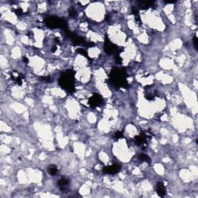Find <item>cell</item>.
<instances>
[{
    "label": "cell",
    "instance_id": "1",
    "mask_svg": "<svg viewBox=\"0 0 198 198\" xmlns=\"http://www.w3.org/2000/svg\"><path fill=\"white\" fill-rule=\"evenodd\" d=\"M60 85L68 92H73L75 89V75L72 71H68L61 75Z\"/></svg>",
    "mask_w": 198,
    "mask_h": 198
},
{
    "label": "cell",
    "instance_id": "2",
    "mask_svg": "<svg viewBox=\"0 0 198 198\" xmlns=\"http://www.w3.org/2000/svg\"><path fill=\"white\" fill-rule=\"evenodd\" d=\"M111 82L113 83V85L119 88L125 87L127 84L125 71L121 69L112 70L111 73Z\"/></svg>",
    "mask_w": 198,
    "mask_h": 198
},
{
    "label": "cell",
    "instance_id": "3",
    "mask_svg": "<svg viewBox=\"0 0 198 198\" xmlns=\"http://www.w3.org/2000/svg\"><path fill=\"white\" fill-rule=\"evenodd\" d=\"M151 135L149 132H142L136 137V143L139 146H143L150 139Z\"/></svg>",
    "mask_w": 198,
    "mask_h": 198
},
{
    "label": "cell",
    "instance_id": "4",
    "mask_svg": "<svg viewBox=\"0 0 198 198\" xmlns=\"http://www.w3.org/2000/svg\"><path fill=\"white\" fill-rule=\"evenodd\" d=\"M46 23L50 27H58V26H63V25H64V21L62 19L55 18V17L48 18V19H47Z\"/></svg>",
    "mask_w": 198,
    "mask_h": 198
},
{
    "label": "cell",
    "instance_id": "5",
    "mask_svg": "<svg viewBox=\"0 0 198 198\" xmlns=\"http://www.w3.org/2000/svg\"><path fill=\"white\" fill-rule=\"evenodd\" d=\"M120 169V165L114 164L112 165V166H109L105 167V169H104V171H105V173H108V174H115V173H118Z\"/></svg>",
    "mask_w": 198,
    "mask_h": 198
},
{
    "label": "cell",
    "instance_id": "6",
    "mask_svg": "<svg viewBox=\"0 0 198 198\" xmlns=\"http://www.w3.org/2000/svg\"><path fill=\"white\" fill-rule=\"evenodd\" d=\"M102 102V98L99 95H94L92 98L89 99V104L90 105H92L93 107L98 106L99 105H101V103Z\"/></svg>",
    "mask_w": 198,
    "mask_h": 198
},
{
    "label": "cell",
    "instance_id": "7",
    "mask_svg": "<svg viewBox=\"0 0 198 198\" xmlns=\"http://www.w3.org/2000/svg\"><path fill=\"white\" fill-rule=\"evenodd\" d=\"M105 49L107 53H109V54H113L114 52H115V51L117 50V47L115 46V44H113L112 42H110V41L108 40L105 42Z\"/></svg>",
    "mask_w": 198,
    "mask_h": 198
},
{
    "label": "cell",
    "instance_id": "8",
    "mask_svg": "<svg viewBox=\"0 0 198 198\" xmlns=\"http://www.w3.org/2000/svg\"><path fill=\"white\" fill-rule=\"evenodd\" d=\"M156 193H158L159 196H163L166 194V187H165L163 182L161 181L158 182L157 184H156Z\"/></svg>",
    "mask_w": 198,
    "mask_h": 198
},
{
    "label": "cell",
    "instance_id": "9",
    "mask_svg": "<svg viewBox=\"0 0 198 198\" xmlns=\"http://www.w3.org/2000/svg\"><path fill=\"white\" fill-rule=\"evenodd\" d=\"M57 168L56 166H54V165H51L48 167V172L50 173V174L52 175V176H54V175L57 174Z\"/></svg>",
    "mask_w": 198,
    "mask_h": 198
},
{
    "label": "cell",
    "instance_id": "10",
    "mask_svg": "<svg viewBox=\"0 0 198 198\" xmlns=\"http://www.w3.org/2000/svg\"><path fill=\"white\" fill-rule=\"evenodd\" d=\"M68 184H69V180L66 178H61L60 181L58 182V185L60 186H62V187H64V186H68Z\"/></svg>",
    "mask_w": 198,
    "mask_h": 198
},
{
    "label": "cell",
    "instance_id": "11",
    "mask_svg": "<svg viewBox=\"0 0 198 198\" xmlns=\"http://www.w3.org/2000/svg\"><path fill=\"white\" fill-rule=\"evenodd\" d=\"M139 159H140L141 161H142V162H144V161H147V162H149V158L145 154H140V155H139Z\"/></svg>",
    "mask_w": 198,
    "mask_h": 198
},
{
    "label": "cell",
    "instance_id": "12",
    "mask_svg": "<svg viewBox=\"0 0 198 198\" xmlns=\"http://www.w3.org/2000/svg\"><path fill=\"white\" fill-rule=\"evenodd\" d=\"M193 44H194V47L196 50L198 49V43H197V38H196V36H194L193 37Z\"/></svg>",
    "mask_w": 198,
    "mask_h": 198
},
{
    "label": "cell",
    "instance_id": "13",
    "mask_svg": "<svg viewBox=\"0 0 198 198\" xmlns=\"http://www.w3.org/2000/svg\"><path fill=\"white\" fill-rule=\"evenodd\" d=\"M115 138H117V139H119V138H122V133L120 132H116V134L115 135Z\"/></svg>",
    "mask_w": 198,
    "mask_h": 198
},
{
    "label": "cell",
    "instance_id": "14",
    "mask_svg": "<svg viewBox=\"0 0 198 198\" xmlns=\"http://www.w3.org/2000/svg\"><path fill=\"white\" fill-rule=\"evenodd\" d=\"M70 15L72 16H75L76 15V11L75 10H71V12H70Z\"/></svg>",
    "mask_w": 198,
    "mask_h": 198
}]
</instances>
